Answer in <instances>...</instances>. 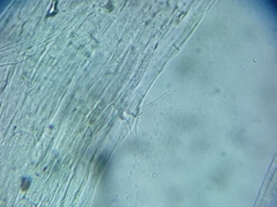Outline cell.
<instances>
[{
    "label": "cell",
    "mask_w": 277,
    "mask_h": 207,
    "mask_svg": "<svg viewBox=\"0 0 277 207\" xmlns=\"http://www.w3.org/2000/svg\"><path fill=\"white\" fill-rule=\"evenodd\" d=\"M108 163V155H100L96 162V166H95V175L98 176L99 174H102V171L104 170Z\"/></svg>",
    "instance_id": "cell-1"
},
{
    "label": "cell",
    "mask_w": 277,
    "mask_h": 207,
    "mask_svg": "<svg viewBox=\"0 0 277 207\" xmlns=\"http://www.w3.org/2000/svg\"><path fill=\"white\" fill-rule=\"evenodd\" d=\"M22 186H23V188H22L23 190H27V188L29 186V183L27 184V180H23V184H22Z\"/></svg>",
    "instance_id": "cell-2"
}]
</instances>
